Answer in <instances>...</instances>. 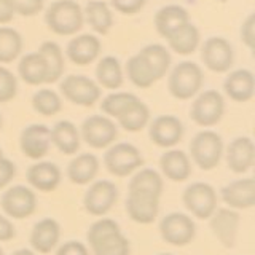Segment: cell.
Returning a JSON list of instances; mask_svg holds the SVG:
<instances>
[{
	"instance_id": "cell-1",
	"label": "cell",
	"mask_w": 255,
	"mask_h": 255,
	"mask_svg": "<svg viewBox=\"0 0 255 255\" xmlns=\"http://www.w3.org/2000/svg\"><path fill=\"white\" fill-rule=\"evenodd\" d=\"M88 241L94 255H129V241L112 219H101L88 230Z\"/></svg>"
},
{
	"instance_id": "cell-2",
	"label": "cell",
	"mask_w": 255,
	"mask_h": 255,
	"mask_svg": "<svg viewBox=\"0 0 255 255\" xmlns=\"http://www.w3.org/2000/svg\"><path fill=\"white\" fill-rule=\"evenodd\" d=\"M45 22L56 35H77L83 27L85 16L75 0H56L48 6Z\"/></svg>"
},
{
	"instance_id": "cell-3",
	"label": "cell",
	"mask_w": 255,
	"mask_h": 255,
	"mask_svg": "<svg viewBox=\"0 0 255 255\" xmlns=\"http://www.w3.org/2000/svg\"><path fill=\"white\" fill-rule=\"evenodd\" d=\"M203 83V69L193 61H182L171 70L167 78V90L175 99L187 101L201 91Z\"/></svg>"
},
{
	"instance_id": "cell-4",
	"label": "cell",
	"mask_w": 255,
	"mask_h": 255,
	"mask_svg": "<svg viewBox=\"0 0 255 255\" xmlns=\"http://www.w3.org/2000/svg\"><path fill=\"white\" fill-rule=\"evenodd\" d=\"M190 153L193 161L203 171H211L220 163L223 153V140L214 131L204 129L198 132L190 143Z\"/></svg>"
},
{
	"instance_id": "cell-5",
	"label": "cell",
	"mask_w": 255,
	"mask_h": 255,
	"mask_svg": "<svg viewBox=\"0 0 255 255\" xmlns=\"http://www.w3.org/2000/svg\"><path fill=\"white\" fill-rule=\"evenodd\" d=\"M225 114V101L223 96L215 90H206L196 94V99L191 104L190 117L203 128H211L217 125Z\"/></svg>"
},
{
	"instance_id": "cell-6",
	"label": "cell",
	"mask_w": 255,
	"mask_h": 255,
	"mask_svg": "<svg viewBox=\"0 0 255 255\" xmlns=\"http://www.w3.org/2000/svg\"><path fill=\"white\" fill-rule=\"evenodd\" d=\"M59 90L69 102L82 107H93L101 99V86L85 75H67L61 82Z\"/></svg>"
},
{
	"instance_id": "cell-7",
	"label": "cell",
	"mask_w": 255,
	"mask_h": 255,
	"mask_svg": "<svg viewBox=\"0 0 255 255\" xmlns=\"http://www.w3.org/2000/svg\"><path fill=\"white\" fill-rule=\"evenodd\" d=\"M104 163H106L107 169L117 177H126L143 164V158L139 148L134 147L132 143L120 142L107 150Z\"/></svg>"
},
{
	"instance_id": "cell-8",
	"label": "cell",
	"mask_w": 255,
	"mask_h": 255,
	"mask_svg": "<svg viewBox=\"0 0 255 255\" xmlns=\"http://www.w3.org/2000/svg\"><path fill=\"white\" fill-rule=\"evenodd\" d=\"M201 61L215 74L228 72L235 62V50L223 37H209L201 45Z\"/></svg>"
},
{
	"instance_id": "cell-9",
	"label": "cell",
	"mask_w": 255,
	"mask_h": 255,
	"mask_svg": "<svg viewBox=\"0 0 255 255\" xmlns=\"http://www.w3.org/2000/svg\"><path fill=\"white\" fill-rule=\"evenodd\" d=\"M183 204L198 219H211L217 209V195L215 190L204 182L191 183L183 191Z\"/></svg>"
},
{
	"instance_id": "cell-10",
	"label": "cell",
	"mask_w": 255,
	"mask_h": 255,
	"mask_svg": "<svg viewBox=\"0 0 255 255\" xmlns=\"http://www.w3.org/2000/svg\"><path fill=\"white\" fill-rule=\"evenodd\" d=\"M3 212L13 219H27L37 209V198L30 188L24 185H14L8 188L0 199Z\"/></svg>"
},
{
	"instance_id": "cell-11",
	"label": "cell",
	"mask_w": 255,
	"mask_h": 255,
	"mask_svg": "<svg viewBox=\"0 0 255 255\" xmlns=\"http://www.w3.org/2000/svg\"><path fill=\"white\" fill-rule=\"evenodd\" d=\"M118 135L117 125L109 117L93 115L82 125V137L93 148H106L115 142Z\"/></svg>"
},
{
	"instance_id": "cell-12",
	"label": "cell",
	"mask_w": 255,
	"mask_h": 255,
	"mask_svg": "<svg viewBox=\"0 0 255 255\" xmlns=\"http://www.w3.org/2000/svg\"><path fill=\"white\" fill-rule=\"evenodd\" d=\"M159 233L166 243L172 246H187L193 241L196 228L188 215L172 212L167 214L159 223Z\"/></svg>"
},
{
	"instance_id": "cell-13",
	"label": "cell",
	"mask_w": 255,
	"mask_h": 255,
	"mask_svg": "<svg viewBox=\"0 0 255 255\" xmlns=\"http://www.w3.org/2000/svg\"><path fill=\"white\" fill-rule=\"evenodd\" d=\"M21 151L30 159L43 158L51 147V129L45 125H29L19 135Z\"/></svg>"
},
{
	"instance_id": "cell-14",
	"label": "cell",
	"mask_w": 255,
	"mask_h": 255,
	"mask_svg": "<svg viewBox=\"0 0 255 255\" xmlns=\"http://www.w3.org/2000/svg\"><path fill=\"white\" fill-rule=\"evenodd\" d=\"M118 198V188L110 180H98L85 193V209L93 215L107 214Z\"/></svg>"
},
{
	"instance_id": "cell-15",
	"label": "cell",
	"mask_w": 255,
	"mask_h": 255,
	"mask_svg": "<svg viewBox=\"0 0 255 255\" xmlns=\"http://www.w3.org/2000/svg\"><path fill=\"white\" fill-rule=\"evenodd\" d=\"M150 139L158 147L171 148L182 140L183 125L174 115H159L150 125Z\"/></svg>"
},
{
	"instance_id": "cell-16",
	"label": "cell",
	"mask_w": 255,
	"mask_h": 255,
	"mask_svg": "<svg viewBox=\"0 0 255 255\" xmlns=\"http://www.w3.org/2000/svg\"><path fill=\"white\" fill-rule=\"evenodd\" d=\"M102 50L101 40L94 34H77L67 43L66 54L75 66H90L99 58Z\"/></svg>"
},
{
	"instance_id": "cell-17",
	"label": "cell",
	"mask_w": 255,
	"mask_h": 255,
	"mask_svg": "<svg viewBox=\"0 0 255 255\" xmlns=\"http://www.w3.org/2000/svg\"><path fill=\"white\" fill-rule=\"evenodd\" d=\"M159 211V198L139 191H129L126 198V212L131 220L148 225L158 215Z\"/></svg>"
},
{
	"instance_id": "cell-18",
	"label": "cell",
	"mask_w": 255,
	"mask_h": 255,
	"mask_svg": "<svg viewBox=\"0 0 255 255\" xmlns=\"http://www.w3.org/2000/svg\"><path fill=\"white\" fill-rule=\"evenodd\" d=\"M137 56L142 61L143 67L147 69V72L155 82L164 78L167 72H169L172 58H171L169 50H167L164 45H159V43L147 45L137 53Z\"/></svg>"
},
{
	"instance_id": "cell-19",
	"label": "cell",
	"mask_w": 255,
	"mask_h": 255,
	"mask_svg": "<svg viewBox=\"0 0 255 255\" xmlns=\"http://www.w3.org/2000/svg\"><path fill=\"white\" fill-rule=\"evenodd\" d=\"M223 90L235 102H247L254 98L255 77L249 69H238L230 72L223 82Z\"/></svg>"
},
{
	"instance_id": "cell-20",
	"label": "cell",
	"mask_w": 255,
	"mask_h": 255,
	"mask_svg": "<svg viewBox=\"0 0 255 255\" xmlns=\"http://www.w3.org/2000/svg\"><path fill=\"white\" fill-rule=\"evenodd\" d=\"M255 145L251 137H236L227 148V163L233 172H247L254 166Z\"/></svg>"
},
{
	"instance_id": "cell-21",
	"label": "cell",
	"mask_w": 255,
	"mask_h": 255,
	"mask_svg": "<svg viewBox=\"0 0 255 255\" xmlns=\"http://www.w3.org/2000/svg\"><path fill=\"white\" fill-rule=\"evenodd\" d=\"M222 199L235 209H249L255 204V180L239 179L222 188Z\"/></svg>"
},
{
	"instance_id": "cell-22",
	"label": "cell",
	"mask_w": 255,
	"mask_h": 255,
	"mask_svg": "<svg viewBox=\"0 0 255 255\" xmlns=\"http://www.w3.org/2000/svg\"><path fill=\"white\" fill-rule=\"evenodd\" d=\"M18 74L30 86L48 83V64L40 51L24 54L18 62Z\"/></svg>"
},
{
	"instance_id": "cell-23",
	"label": "cell",
	"mask_w": 255,
	"mask_h": 255,
	"mask_svg": "<svg viewBox=\"0 0 255 255\" xmlns=\"http://www.w3.org/2000/svg\"><path fill=\"white\" fill-rule=\"evenodd\" d=\"M155 29L163 38H169L183 24L190 22V14L180 5H166L155 14Z\"/></svg>"
},
{
	"instance_id": "cell-24",
	"label": "cell",
	"mask_w": 255,
	"mask_h": 255,
	"mask_svg": "<svg viewBox=\"0 0 255 255\" xmlns=\"http://www.w3.org/2000/svg\"><path fill=\"white\" fill-rule=\"evenodd\" d=\"M239 225V214L231 209H219L211 215V228L225 247H233Z\"/></svg>"
},
{
	"instance_id": "cell-25",
	"label": "cell",
	"mask_w": 255,
	"mask_h": 255,
	"mask_svg": "<svg viewBox=\"0 0 255 255\" xmlns=\"http://www.w3.org/2000/svg\"><path fill=\"white\" fill-rule=\"evenodd\" d=\"M61 228L54 219H43L37 222L30 233V244L40 254H50L58 246Z\"/></svg>"
},
{
	"instance_id": "cell-26",
	"label": "cell",
	"mask_w": 255,
	"mask_h": 255,
	"mask_svg": "<svg viewBox=\"0 0 255 255\" xmlns=\"http://www.w3.org/2000/svg\"><path fill=\"white\" fill-rule=\"evenodd\" d=\"M27 182L38 191H53L61 182V171L54 163L42 161L27 169Z\"/></svg>"
},
{
	"instance_id": "cell-27",
	"label": "cell",
	"mask_w": 255,
	"mask_h": 255,
	"mask_svg": "<svg viewBox=\"0 0 255 255\" xmlns=\"http://www.w3.org/2000/svg\"><path fill=\"white\" fill-rule=\"evenodd\" d=\"M159 166L167 179L174 182H183L191 174V163L185 151L182 150H167L159 158Z\"/></svg>"
},
{
	"instance_id": "cell-28",
	"label": "cell",
	"mask_w": 255,
	"mask_h": 255,
	"mask_svg": "<svg viewBox=\"0 0 255 255\" xmlns=\"http://www.w3.org/2000/svg\"><path fill=\"white\" fill-rule=\"evenodd\" d=\"M85 19L90 27L99 35H107L114 27V14L112 8L104 0H90L83 10Z\"/></svg>"
},
{
	"instance_id": "cell-29",
	"label": "cell",
	"mask_w": 255,
	"mask_h": 255,
	"mask_svg": "<svg viewBox=\"0 0 255 255\" xmlns=\"http://www.w3.org/2000/svg\"><path fill=\"white\" fill-rule=\"evenodd\" d=\"M166 40L174 53H177L180 56H190L198 50L199 43H201V34H199V29L190 21L187 24H183L180 29L175 30Z\"/></svg>"
},
{
	"instance_id": "cell-30",
	"label": "cell",
	"mask_w": 255,
	"mask_h": 255,
	"mask_svg": "<svg viewBox=\"0 0 255 255\" xmlns=\"http://www.w3.org/2000/svg\"><path fill=\"white\" fill-rule=\"evenodd\" d=\"M51 143H54L64 155L77 153L80 148V132L77 126L69 120L58 122L51 129Z\"/></svg>"
},
{
	"instance_id": "cell-31",
	"label": "cell",
	"mask_w": 255,
	"mask_h": 255,
	"mask_svg": "<svg viewBox=\"0 0 255 255\" xmlns=\"http://www.w3.org/2000/svg\"><path fill=\"white\" fill-rule=\"evenodd\" d=\"M99 171V161L93 153H83L78 155L70 161L67 167V175L70 182L77 185H85L94 180L96 174Z\"/></svg>"
},
{
	"instance_id": "cell-32",
	"label": "cell",
	"mask_w": 255,
	"mask_h": 255,
	"mask_svg": "<svg viewBox=\"0 0 255 255\" xmlns=\"http://www.w3.org/2000/svg\"><path fill=\"white\" fill-rule=\"evenodd\" d=\"M98 85L107 90H118L123 85V69L115 56H104L96 67Z\"/></svg>"
},
{
	"instance_id": "cell-33",
	"label": "cell",
	"mask_w": 255,
	"mask_h": 255,
	"mask_svg": "<svg viewBox=\"0 0 255 255\" xmlns=\"http://www.w3.org/2000/svg\"><path fill=\"white\" fill-rule=\"evenodd\" d=\"M118 123L123 129L129 132L142 131L150 120V110L139 98L125 109V112L118 118Z\"/></svg>"
},
{
	"instance_id": "cell-34",
	"label": "cell",
	"mask_w": 255,
	"mask_h": 255,
	"mask_svg": "<svg viewBox=\"0 0 255 255\" xmlns=\"http://www.w3.org/2000/svg\"><path fill=\"white\" fill-rule=\"evenodd\" d=\"M38 51L45 56L46 64H48V83H56L59 82L64 69H66V59H64L62 48L51 40H46L40 45Z\"/></svg>"
},
{
	"instance_id": "cell-35",
	"label": "cell",
	"mask_w": 255,
	"mask_h": 255,
	"mask_svg": "<svg viewBox=\"0 0 255 255\" xmlns=\"http://www.w3.org/2000/svg\"><path fill=\"white\" fill-rule=\"evenodd\" d=\"M22 53V37L16 29L0 26V64H10Z\"/></svg>"
},
{
	"instance_id": "cell-36",
	"label": "cell",
	"mask_w": 255,
	"mask_h": 255,
	"mask_svg": "<svg viewBox=\"0 0 255 255\" xmlns=\"http://www.w3.org/2000/svg\"><path fill=\"white\" fill-rule=\"evenodd\" d=\"M129 191H139V193H147L159 198L163 193L161 175L153 169H142L131 179Z\"/></svg>"
},
{
	"instance_id": "cell-37",
	"label": "cell",
	"mask_w": 255,
	"mask_h": 255,
	"mask_svg": "<svg viewBox=\"0 0 255 255\" xmlns=\"http://www.w3.org/2000/svg\"><path fill=\"white\" fill-rule=\"evenodd\" d=\"M32 107H34V110L40 115L53 117L56 114H59L62 109L61 96L53 90L43 88V90H38L32 96Z\"/></svg>"
},
{
	"instance_id": "cell-38",
	"label": "cell",
	"mask_w": 255,
	"mask_h": 255,
	"mask_svg": "<svg viewBox=\"0 0 255 255\" xmlns=\"http://www.w3.org/2000/svg\"><path fill=\"white\" fill-rule=\"evenodd\" d=\"M135 99H137V96L132 93H112L102 99L101 109L109 118H118Z\"/></svg>"
},
{
	"instance_id": "cell-39",
	"label": "cell",
	"mask_w": 255,
	"mask_h": 255,
	"mask_svg": "<svg viewBox=\"0 0 255 255\" xmlns=\"http://www.w3.org/2000/svg\"><path fill=\"white\" fill-rule=\"evenodd\" d=\"M126 74H128V78H129V82L137 86V88H142V90H147L151 85H155L156 82L151 75L147 72V69L143 67L142 61L139 59L137 54L131 56L129 59L126 62Z\"/></svg>"
},
{
	"instance_id": "cell-40",
	"label": "cell",
	"mask_w": 255,
	"mask_h": 255,
	"mask_svg": "<svg viewBox=\"0 0 255 255\" xmlns=\"http://www.w3.org/2000/svg\"><path fill=\"white\" fill-rule=\"evenodd\" d=\"M18 94V78L10 69L0 64V104H6Z\"/></svg>"
},
{
	"instance_id": "cell-41",
	"label": "cell",
	"mask_w": 255,
	"mask_h": 255,
	"mask_svg": "<svg viewBox=\"0 0 255 255\" xmlns=\"http://www.w3.org/2000/svg\"><path fill=\"white\" fill-rule=\"evenodd\" d=\"M14 14L19 16H35L43 10L45 0H10Z\"/></svg>"
},
{
	"instance_id": "cell-42",
	"label": "cell",
	"mask_w": 255,
	"mask_h": 255,
	"mask_svg": "<svg viewBox=\"0 0 255 255\" xmlns=\"http://www.w3.org/2000/svg\"><path fill=\"white\" fill-rule=\"evenodd\" d=\"M147 0H110V5L115 11L122 14H137L143 10Z\"/></svg>"
},
{
	"instance_id": "cell-43",
	"label": "cell",
	"mask_w": 255,
	"mask_h": 255,
	"mask_svg": "<svg viewBox=\"0 0 255 255\" xmlns=\"http://www.w3.org/2000/svg\"><path fill=\"white\" fill-rule=\"evenodd\" d=\"M241 40L247 48L255 46V13L249 14L241 26Z\"/></svg>"
},
{
	"instance_id": "cell-44",
	"label": "cell",
	"mask_w": 255,
	"mask_h": 255,
	"mask_svg": "<svg viewBox=\"0 0 255 255\" xmlns=\"http://www.w3.org/2000/svg\"><path fill=\"white\" fill-rule=\"evenodd\" d=\"M16 174V166L13 161L6 159L5 156L0 158V190L5 188L10 183Z\"/></svg>"
},
{
	"instance_id": "cell-45",
	"label": "cell",
	"mask_w": 255,
	"mask_h": 255,
	"mask_svg": "<svg viewBox=\"0 0 255 255\" xmlns=\"http://www.w3.org/2000/svg\"><path fill=\"white\" fill-rule=\"evenodd\" d=\"M58 255H90L86 246L78 241H67L58 251Z\"/></svg>"
},
{
	"instance_id": "cell-46",
	"label": "cell",
	"mask_w": 255,
	"mask_h": 255,
	"mask_svg": "<svg viewBox=\"0 0 255 255\" xmlns=\"http://www.w3.org/2000/svg\"><path fill=\"white\" fill-rule=\"evenodd\" d=\"M14 235H16V231H14L11 220L5 217V215H0V243L11 241Z\"/></svg>"
},
{
	"instance_id": "cell-47",
	"label": "cell",
	"mask_w": 255,
	"mask_h": 255,
	"mask_svg": "<svg viewBox=\"0 0 255 255\" xmlns=\"http://www.w3.org/2000/svg\"><path fill=\"white\" fill-rule=\"evenodd\" d=\"M14 18L13 6L10 3V0H0V26L11 22Z\"/></svg>"
},
{
	"instance_id": "cell-48",
	"label": "cell",
	"mask_w": 255,
	"mask_h": 255,
	"mask_svg": "<svg viewBox=\"0 0 255 255\" xmlns=\"http://www.w3.org/2000/svg\"><path fill=\"white\" fill-rule=\"evenodd\" d=\"M13 255H35V252H32L29 249H19V251L13 252Z\"/></svg>"
},
{
	"instance_id": "cell-49",
	"label": "cell",
	"mask_w": 255,
	"mask_h": 255,
	"mask_svg": "<svg viewBox=\"0 0 255 255\" xmlns=\"http://www.w3.org/2000/svg\"><path fill=\"white\" fill-rule=\"evenodd\" d=\"M2 126H3V120H2V115H0V131H2Z\"/></svg>"
},
{
	"instance_id": "cell-50",
	"label": "cell",
	"mask_w": 255,
	"mask_h": 255,
	"mask_svg": "<svg viewBox=\"0 0 255 255\" xmlns=\"http://www.w3.org/2000/svg\"><path fill=\"white\" fill-rule=\"evenodd\" d=\"M0 158H3V151H2V148H0Z\"/></svg>"
},
{
	"instance_id": "cell-51",
	"label": "cell",
	"mask_w": 255,
	"mask_h": 255,
	"mask_svg": "<svg viewBox=\"0 0 255 255\" xmlns=\"http://www.w3.org/2000/svg\"><path fill=\"white\" fill-rule=\"evenodd\" d=\"M215 2H227V0H215Z\"/></svg>"
},
{
	"instance_id": "cell-52",
	"label": "cell",
	"mask_w": 255,
	"mask_h": 255,
	"mask_svg": "<svg viewBox=\"0 0 255 255\" xmlns=\"http://www.w3.org/2000/svg\"><path fill=\"white\" fill-rule=\"evenodd\" d=\"M0 255H3V251L2 249H0Z\"/></svg>"
},
{
	"instance_id": "cell-53",
	"label": "cell",
	"mask_w": 255,
	"mask_h": 255,
	"mask_svg": "<svg viewBox=\"0 0 255 255\" xmlns=\"http://www.w3.org/2000/svg\"><path fill=\"white\" fill-rule=\"evenodd\" d=\"M161 255H171V254H161Z\"/></svg>"
}]
</instances>
